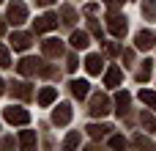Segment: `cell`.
<instances>
[{"instance_id":"f1b7e54d","label":"cell","mask_w":156,"mask_h":151,"mask_svg":"<svg viewBox=\"0 0 156 151\" xmlns=\"http://www.w3.org/2000/svg\"><path fill=\"white\" fill-rule=\"evenodd\" d=\"M0 146H3V149H11V146H14V140H11V138H3V140H0Z\"/></svg>"},{"instance_id":"44dd1931","label":"cell","mask_w":156,"mask_h":151,"mask_svg":"<svg viewBox=\"0 0 156 151\" xmlns=\"http://www.w3.org/2000/svg\"><path fill=\"white\" fill-rule=\"evenodd\" d=\"M143 14L145 19H156V0H143Z\"/></svg>"},{"instance_id":"5b68a950","label":"cell","mask_w":156,"mask_h":151,"mask_svg":"<svg viewBox=\"0 0 156 151\" xmlns=\"http://www.w3.org/2000/svg\"><path fill=\"white\" fill-rule=\"evenodd\" d=\"M16 69H19V74L30 77V74H38V69H41V61H36V58H22V61L16 63Z\"/></svg>"},{"instance_id":"d4e9b609","label":"cell","mask_w":156,"mask_h":151,"mask_svg":"<svg viewBox=\"0 0 156 151\" xmlns=\"http://www.w3.org/2000/svg\"><path fill=\"white\" fill-rule=\"evenodd\" d=\"M74 146H80V135H77V132H71V135L66 138V149H74Z\"/></svg>"},{"instance_id":"6da1fadb","label":"cell","mask_w":156,"mask_h":151,"mask_svg":"<svg viewBox=\"0 0 156 151\" xmlns=\"http://www.w3.org/2000/svg\"><path fill=\"white\" fill-rule=\"evenodd\" d=\"M25 19H27L25 3H22V0H11V3H8V22H11V25H22Z\"/></svg>"},{"instance_id":"d6986e66","label":"cell","mask_w":156,"mask_h":151,"mask_svg":"<svg viewBox=\"0 0 156 151\" xmlns=\"http://www.w3.org/2000/svg\"><path fill=\"white\" fill-rule=\"evenodd\" d=\"M140 121H143V127H145L148 132H156V116H154V113H145V110H143Z\"/></svg>"},{"instance_id":"4fadbf2b","label":"cell","mask_w":156,"mask_h":151,"mask_svg":"<svg viewBox=\"0 0 156 151\" xmlns=\"http://www.w3.org/2000/svg\"><path fill=\"white\" fill-rule=\"evenodd\" d=\"M88 44H90V39H88L85 30H74V33H71V47H74V50H85Z\"/></svg>"},{"instance_id":"9c48e42d","label":"cell","mask_w":156,"mask_h":151,"mask_svg":"<svg viewBox=\"0 0 156 151\" xmlns=\"http://www.w3.org/2000/svg\"><path fill=\"white\" fill-rule=\"evenodd\" d=\"M30 44H33V36H30V33H14V36H11V47L19 50V52H25Z\"/></svg>"},{"instance_id":"277c9868","label":"cell","mask_w":156,"mask_h":151,"mask_svg":"<svg viewBox=\"0 0 156 151\" xmlns=\"http://www.w3.org/2000/svg\"><path fill=\"white\" fill-rule=\"evenodd\" d=\"M110 113V99L104 94H96L90 99V116H107Z\"/></svg>"},{"instance_id":"7a4b0ae2","label":"cell","mask_w":156,"mask_h":151,"mask_svg":"<svg viewBox=\"0 0 156 151\" xmlns=\"http://www.w3.org/2000/svg\"><path fill=\"white\" fill-rule=\"evenodd\" d=\"M107 28H110V33H112L115 39H123V36H126V19L118 17V14H110V17H107Z\"/></svg>"},{"instance_id":"83f0119b","label":"cell","mask_w":156,"mask_h":151,"mask_svg":"<svg viewBox=\"0 0 156 151\" xmlns=\"http://www.w3.org/2000/svg\"><path fill=\"white\" fill-rule=\"evenodd\" d=\"M110 146H115V149H121V146H126V140H123V138H118V135H115V138H112V140H110Z\"/></svg>"},{"instance_id":"3957f363","label":"cell","mask_w":156,"mask_h":151,"mask_svg":"<svg viewBox=\"0 0 156 151\" xmlns=\"http://www.w3.org/2000/svg\"><path fill=\"white\" fill-rule=\"evenodd\" d=\"M3 116H5V121H8V124H27V121H30V113H27V110H22V107H14V105H11V107H5V113H3Z\"/></svg>"},{"instance_id":"603a6c76","label":"cell","mask_w":156,"mask_h":151,"mask_svg":"<svg viewBox=\"0 0 156 151\" xmlns=\"http://www.w3.org/2000/svg\"><path fill=\"white\" fill-rule=\"evenodd\" d=\"M88 132H90V138H101V135H107V132H110V127H99V124H90V127H88Z\"/></svg>"},{"instance_id":"ffe728a7","label":"cell","mask_w":156,"mask_h":151,"mask_svg":"<svg viewBox=\"0 0 156 151\" xmlns=\"http://www.w3.org/2000/svg\"><path fill=\"white\" fill-rule=\"evenodd\" d=\"M140 99H143V105H148L151 110H156V94L154 91H145V88H143V91H140Z\"/></svg>"},{"instance_id":"1f68e13d","label":"cell","mask_w":156,"mask_h":151,"mask_svg":"<svg viewBox=\"0 0 156 151\" xmlns=\"http://www.w3.org/2000/svg\"><path fill=\"white\" fill-rule=\"evenodd\" d=\"M3 33H5V25H3V19H0V36H3Z\"/></svg>"},{"instance_id":"836d02e7","label":"cell","mask_w":156,"mask_h":151,"mask_svg":"<svg viewBox=\"0 0 156 151\" xmlns=\"http://www.w3.org/2000/svg\"><path fill=\"white\" fill-rule=\"evenodd\" d=\"M0 3H3V0H0Z\"/></svg>"},{"instance_id":"4316f807","label":"cell","mask_w":156,"mask_h":151,"mask_svg":"<svg viewBox=\"0 0 156 151\" xmlns=\"http://www.w3.org/2000/svg\"><path fill=\"white\" fill-rule=\"evenodd\" d=\"M90 33H93V36H99V39H101V25H99V22H96V19H90Z\"/></svg>"},{"instance_id":"8992f818","label":"cell","mask_w":156,"mask_h":151,"mask_svg":"<svg viewBox=\"0 0 156 151\" xmlns=\"http://www.w3.org/2000/svg\"><path fill=\"white\" fill-rule=\"evenodd\" d=\"M58 28V17L55 14H44L36 19V33H47V30H55Z\"/></svg>"},{"instance_id":"52a82bcc","label":"cell","mask_w":156,"mask_h":151,"mask_svg":"<svg viewBox=\"0 0 156 151\" xmlns=\"http://www.w3.org/2000/svg\"><path fill=\"white\" fill-rule=\"evenodd\" d=\"M52 121H55L58 127H66V124L71 121V107H69V105H58L55 113H52Z\"/></svg>"},{"instance_id":"9a60e30c","label":"cell","mask_w":156,"mask_h":151,"mask_svg":"<svg viewBox=\"0 0 156 151\" xmlns=\"http://www.w3.org/2000/svg\"><path fill=\"white\" fill-rule=\"evenodd\" d=\"M85 69H88V74H99L101 72V58L99 55H88L85 58Z\"/></svg>"},{"instance_id":"7402d4cb","label":"cell","mask_w":156,"mask_h":151,"mask_svg":"<svg viewBox=\"0 0 156 151\" xmlns=\"http://www.w3.org/2000/svg\"><path fill=\"white\" fill-rule=\"evenodd\" d=\"M151 72H154V66H151V61H145V63L137 69V80H140V83H145V80L151 77Z\"/></svg>"},{"instance_id":"2e32d148","label":"cell","mask_w":156,"mask_h":151,"mask_svg":"<svg viewBox=\"0 0 156 151\" xmlns=\"http://www.w3.org/2000/svg\"><path fill=\"white\" fill-rule=\"evenodd\" d=\"M55 96H58V91H55V88H44V91L38 94V105H41V107H47V105H52V102H55Z\"/></svg>"},{"instance_id":"f546056e","label":"cell","mask_w":156,"mask_h":151,"mask_svg":"<svg viewBox=\"0 0 156 151\" xmlns=\"http://www.w3.org/2000/svg\"><path fill=\"white\" fill-rule=\"evenodd\" d=\"M96 8H99V6H96V3H90V6H85V14H96Z\"/></svg>"},{"instance_id":"e0dca14e","label":"cell","mask_w":156,"mask_h":151,"mask_svg":"<svg viewBox=\"0 0 156 151\" xmlns=\"http://www.w3.org/2000/svg\"><path fill=\"white\" fill-rule=\"evenodd\" d=\"M129 102H132V96H129L126 91H121V94L115 96V105H118V113H121V116H123V113L129 110Z\"/></svg>"},{"instance_id":"8fae6325","label":"cell","mask_w":156,"mask_h":151,"mask_svg":"<svg viewBox=\"0 0 156 151\" xmlns=\"http://www.w3.org/2000/svg\"><path fill=\"white\" fill-rule=\"evenodd\" d=\"M121 77H123L121 69H118V66H110L107 74H104V85H107V88H118V85H121Z\"/></svg>"},{"instance_id":"ba28073f","label":"cell","mask_w":156,"mask_h":151,"mask_svg":"<svg viewBox=\"0 0 156 151\" xmlns=\"http://www.w3.org/2000/svg\"><path fill=\"white\" fill-rule=\"evenodd\" d=\"M134 44H137V50H151V47L156 44V33L154 30H140Z\"/></svg>"},{"instance_id":"4dcf8cb0","label":"cell","mask_w":156,"mask_h":151,"mask_svg":"<svg viewBox=\"0 0 156 151\" xmlns=\"http://www.w3.org/2000/svg\"><path fill=\"white\" fill-rule=\"evenodd\" d=\"M38 6H49V3H55V0H36Z\"/></svg>"},{"instance_id":"d6a6232c","label":"cell","mask_w":156,"mask_h":151,"mask_svg":"<svg viewBox=\"0 0 156 151\" xmlns=\"http://www.w3.org/2000/svg\"><path fill=\"white\" fill-rule=\"evenodd\" d=\"M0 94H3V80H0Z\"/></svg>"},{"instance_id":"ac0fdd59","label":"cell","mask_w":156,"mask_h":151,"mask_svg":"<svg viewBox=\"0 0 156 151\" xmlns=\"http://www.w3.org/2000/svg\"><path fill=\"white\" fill-rule=\"evenodd\" d=\"M19 143H22V149H33V146H36V132L25 129V132L19 135Z\"/></svg>"},{"instance_id":"5bb4252c","label":"cell","mask_w":156,"mask_h":151,"mask_svg":"<svg viewBox=\"0 0 156 151\" xmlns=\"http://www.w3.org/2000/svg\"><path fill=\"white\" fill-rule=\"evenodd\" d=\"M11 94H14L16 99H30V96H33V91H30L27 83H16V85H11Z\"/></svg>"},{"instance_id":"cb8c5ba5","label":"cell","mask_w":156,"mask_h":151,"mask_svg":"<svg viewBox=\"0 0 156 151\" xmlns=\"http://www.w3.org/2000/svg\"><path fill=\"white\" fill-rule=\"evenodd\" d=\"M60 14H63V22H66V25H74V8H71V6H63Z\"/></svg>"},{"instance_id":"7c38bea8","label":"cell","mask_w":156,"mask_h":151,"mask_svg":"<svg viewBox=\"0 0 156 151\" xmlns=\"http://www.w3.org/2000/svg\"><path fill=\"white\" fill-rule=\"evenodd\" d=\"M88 91H90V83H88V80H71V94H74L77 99H85Z\"/></svg>"},{"instance_id":"30bf717a","label":"cell","mask_w":156,"mask_h":151,"mask_svg":"<svg viewBox=\"0 0 156 151\" xmlns=\"http://www.w3.org/2000/svg\"><path fill=\"white\" fill-rule=\"evenodd\" d=\"M41 50H44V55L55 58V55H60V52H63V44H60V39H47V41L41 44Z\"/></svg>"},{"instance_id":"484cf974","label":"cell","mask_w":156,"mask_h":151,"mask_svg":"<svg viewBox=\"0 0 156 151\" xmlns=\"http://www.w3.org/2000/svg\"><path fill=\"white\" fill-rule=\"evenodd\" d=\"M8 63H11V61H8V50L0 44V69H3V66H8Z\"/></svg>"}]
</instances>
